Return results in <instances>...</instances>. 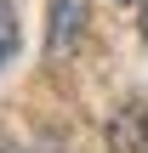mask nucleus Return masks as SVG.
I'll list each match as a JSON object with an SVG mask.
<instances>
[{
  "label": "nucleus",
  "mask_w": 148,
  "mask_h": 153,
  "mask_svg": "<svg viewBox=\"0 0 148 153\" xmlns=\"http://www.w3.org/2000/svg\"><path fill=\"white\" fill-rule=\"evenodd\" d=\"M143 40H148V0H143Z\"/></svg>",
  "instance_id": "20e7f679"
},
{
  "label": "nucleus",
  "mask_w": 148,
  "mask_h": 153,
  "mask_svg": "<svg viewBox=\"0 0 148 153\" xmlns=\"http://www.w3.org/2000/svg\"><path fill=\"white\" fill-rule=\"evenodd\" d=\"M11 51H17V17L0 6V62H11Z\"/></svg>",
  "instance_id": "7ed1b4c3"
},
{
  "label": "nucleus",
  "mask_w": 148,
  "mask_h": 153,
  "mask_svg": "<svg viewBox=\"0 0 148 153\" xmlns=\"http://www.w3.org/2000/svg\"><path fill=\"white\" fill-rule=\"evenodd\" d=\"M108 153H148V108L125 102L108 119Z\"/></svg>",
  "instance_id": "f03ea898"
},
{
  "label": "nucleus",
  "mask_w": 148,
  "mask_h": 153,
  "mask_svg": "<svg viewBox=\"0 0 148 153\" xmlns=\"http://www.w3.org/2000/svg\"><path fill=\"white\" fill-rule=\"evenodd\" d=\"M51 23H46V57L51 62H63L68 51H80V34H86V0H51V11H46Z\"/></svg>",
  "instance_id": "f257e3e1"
}]
</instances>
